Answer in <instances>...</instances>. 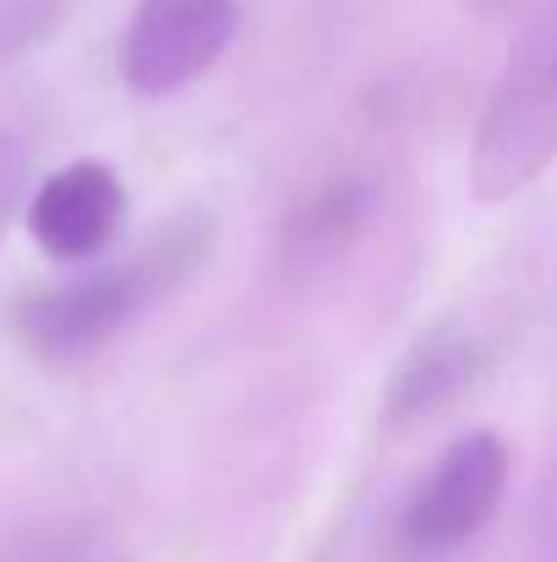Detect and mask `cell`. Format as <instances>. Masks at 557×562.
Masks as SVG:
<instances>
[{"instance_id":"cell-1","label":"cell","mask_w":557,"mask_h":562,"mask_svg":"<svg viewBox=\"0 0 557 562\" xmlns=\"http://www.w3.org/2000/svg\"><path fill=\"white\" fill-rule=\"evenodd\" d=\"M557 154V5L514 55L476 148V187L487 202L531 187Z\"/></svg>"},{"instance_id":"cell-2","label":"cell","mask_w":557,"mask_h":562,"mask_svg":"<svg viewBox=\"0 0 557 562\" xmlns=\"http://www.w3.org/2000/svg\"><path fill=\"white\" fill-rule=\"evenodd\" d=\"M186 262L191 257L176 246H154V251L115 262L104 273H82L71 284H55V290H44L22 306V334L38 356L77 361V356L99 350L104 339H115L159 295V284H170V273H181Z\"/></svg>"},{"instance_id":"cell-3","label":"cell","mask_w":557,"mask_h":562,"mask_svg":"<svg viewBox=\"0 0 557 562\" xmlns=\"http://www.w3.org/2000/svg\"><path fill=\"white\" fill-rule=\"evenodd\" d=\"M235 38V0H143L121 38V77L143 99L197 82Z\"/></svg>"},{"instance_id":"cell-4","label":"cell","mask_w":557,"mask_h":562,"mask_svg":"<svg viewBox=\"0 0 557 562\" xmlns=\"http://www.w3.org/2000/svg\"><path fill=\"white\" fill-rule=\"evenodd\" d=\"M503 486H509V448L492 431H470V437L448 442V453L432 464V475L410 497L404 536L421 552L465 547L498 514Z\"/></svg>"},{"instance_id":"cell-5","label":"cell","mask_w":557,"mask_h":562,"mask_svg":"<svg viewBox=\"0 0 557 562\" xmlns=\"http://www.w3.org/2000/svg\"><path fill=\"white\" fill-rule=\"evenodd\" d=\"M121 218H126V191H121L110 165H93V159H77V165L55 170L27 202L33 240L60 262L99 257L115 240Z\"/></svg>"},{"instance_id":"cell-6","label":"cell","mask_w":557,"mask_h":562,"mask_svg":"<svg viewBox=\"0 0 557 562\" xmlns=\"http://www.w3.org/2000/svg\"><path fill=\"white\" fill-rule=\"evenodd\" d=\"M16 196H22V143H16L11 132H0V240H5V229H11Z\"/></svg>"}]
</instances>
